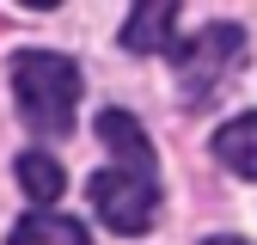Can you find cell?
Listing matches in <instances>:
<instances>
[{
    "label": "cell",
    "instance_id": "obj_1",
    "mask_svg": "<svg viewBox=\"0 0 257 245\" xmlns=\"http://www.w3.org/2000/svg\"><path fill=\"white\" fill-rule=\"evenodd\" d=\"M13 98L37 135H68L80 104V68L55 49H25L13 61Z\"/></svg>",
    "mask_w": 257,
    "mask_h": 245
},
{
    "label": "cell",
    "instance_id": "obj_2",
    "mask_svg": "<svg viewBox=\"0 0 257 245\" xmlns=\"http://www.w3.org/2000/svg\"><path fill=\"white\" fill-rule=\"evenodd\" d=\"M92 208H98L104 227L141 233V227H153L159 184H153V172H135V166H104V172H92Z\"/></svg>",
    "mask_w": 257,
    "mask_h": 245
},
{
    "label": "cell",
    "instance_id": "obj_3",
    "mask_svg": "<svg viewBox=\"0 0 257 245\" xmlns=\"http://www.w3.org/2000/svg\"><path fill=\"white\" fill-rule=\"evenodd\" d=\"M239 43H245V37H239V25H208V31H196L190 43H178V49H172L178 74H184V86H190V98L227 74V61L239 55Z\"/></svg>",
    "mask_w": 257,
    "mask_h": 245
},
{
    "label": "cell",
    "instance_id": "obj_4",
    "mask_svg": "<svg viewBox=\"0 0 257 245\" xmlns=\"http://www.w3.org/2000/svg\"><path fill=\"white\" fill-rule=\"evenodd\" d=\"M122 43L135 49V55L178 49V7H172V0H147V7H135L128 25H122Z\"/></svg>",
    "mask_w": 257,
    "mask_h": 245
},
{
    "label": "cell",
    "instance_id": "obj_5",
    "mask_svg": "<svg viewBox=\"0 0 257 245\" xmlns=\"http://www.w3.org/2000/svg\"><path fill=\"white\" fill-rule=\"evenodd\" d=\"M214 160L257 184V110H245V116H233V122L214 129Z\"/></svg>",
    "mask_w": 257,
    "mask_h": 245
},
{
    "label": "cell",
    "instance_id": "obj_6",
    "mask_svg": "<svg viewBox=\"0 0 257 245\" xmlns=\"http://www.w3.org/2000/svg\"><path fill=\"white\" fill-rule=\"evenodd\" d=\"M98 141L116 153L122 166H135V172H153V147H147L141 122L128 116V110H104V116H98Z\"/></svg>",
    "mask_w": 257,
    "mask_h": 245
},
{
    "label": "cell",
    "instance_id": "obj_7",
    "mask_svg": "<svg viewBox=\"0 0 257 245\" xmlns=\"http://www.w3.org/2000/svg\"><path fill=\"white\" fill-rule=\"evenodd\" d=\"M7 245H92V233L80 221H68V214H31V221L13 227Z\"/></svg>",
    "mask_w": 257,
    "mask_h": 245
},
{
    "label": "cell",
    "instance_id": "obj_8",
    "mask_svg": "<svg viewBox=\"0 0 257 245\" xmlns=\"http://www.w3.org/2000/svg\"><path fill=\"white\" fill-rule=\"evenodd\" d=\"M19 184L31 202H55L61 190H68V172H61L49 153H19Z\"/></svg>",
    "mask_w": 257,
    "mask_h": 245
},
{
    "label": "cell",
    "instance_id": "obj_9",
    "mask_svg": "<svg viewBox=\"0 0 257 245\" xmlns=\"http://www.w3.org/2000/svg\"><path fill=\"white\" fill-rule=\"evenodd\" d=\"M202 245H245V239H233V233H227V239H220V233H214V239H202Z\"/></svg>",
    "mask_w": 257,
    "mask_h": 245
}]
</instances>
